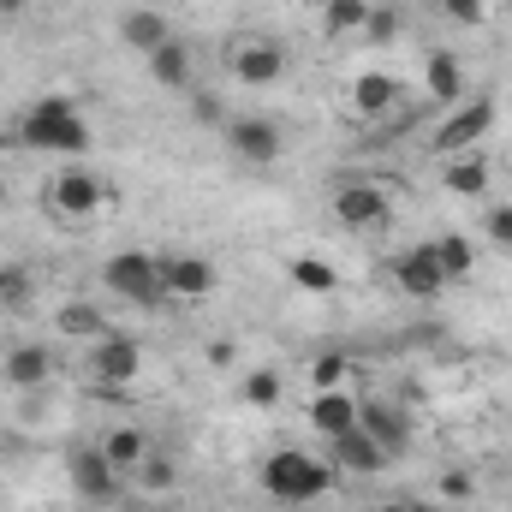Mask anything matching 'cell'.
Returning a JSON list of instances; mask_svg holds the SVG:
<instances>
[{
    "mask_svg": "<svg viewBox=\"0 0 512 512\" xmlns=\"http://www.w3.org/2000/svg\"><path fill=\"white\" fill-rule=\"evenodd\" d=\"M12 137H18V149L78 161V155L90 149V120H84V108H78V102H66V96H42V102H30V108L18 114Z\"/></svg>",
    "mask_w": 512,
    "mask_h": 512,
    "instance_id": "cell-1",
    "label": "cell"
},
{
    "mask_svg": "<svg viewBox=\"0 0 512 512\" xmlns=\"http://www.w3.org/2000/svg\"><path fill=\"white\" fill-rule=\"evenodd\" d=\"M262 489L274 501H286V507H304V501L334 495V465L316 459V453H304V447H280V453L262 459Z\"/></svg>",
    "mask_w": 512,
    "mask_h": 512,
    "instance_id": "cell-2",
    "label": "cell"
},
{
    "mask_svg": "<svg viewBox=\"0 0 512 512\" xmlns=\"http://www.w3.org/2000/svg\"><path fill=\"white\" fill-rule=\"evenodd\" d=\"M102 280L114 286V298H126V304H137V310H161V304H167L161 262H155L149 251H120V256H108Z\"/></svg>",
    "mask_w": 512,
    "mask_h": 512,
    "instance_id": "cell-3",
    "label": "cell"
},
{
    "mask_svg": "<svg viewBox=\"0 0 512 512\" xmlns=\"http://www.w3.org/2000/svg\"><path fill=\"white\" fill-rule=\"evenodd\" d=\"M221 66H227L239 84L262 90V84H274V78L286 72V48H280L274 36H262V30H239V36L221 48Z\"/></svg>",
    "mask_w": 512,
    "mask_h": 512,
    "instance_id": "cell-4",
    "label": "cell"
},
{
    "mask_svg": "<svg viewBox=\"0 0 512 512\" xmlns=\"http://www.w3.org/2000/svg\"><path fill=\"white\" fill-rule=\"evenodd\" d=\"M221 137H227V155L245 161V167H274L280 149H286V137H280V126L268 114H233L221 126Z\"/></svg>",
    "mask_w": 512,
    "mask_h": 512,
    "instance_id": "cell-5",
    "label": "cell"
},
{
    "mask_svg": "<svg viewBox=\"0 0 512 512\" xmlns=\"http://www.w3.org/2000/svg\"><path fill=\"white\" fill-rule=\"evenodd\" d=\"M102 203H108V185H102L96 173H84V167H60V173L48 179V209H54L60 221H96Z\"/></svg>",
    "mask_w": 512,
    "mask_h": 512,
    "instance_id": "cell-6",
    "label": "cell"
},
{
    "mask_svg": "<svg viewBox=\"0 0 512 512\" xmlns=\"http://www.w3.org/2000/svg\"><path fill=\"white\" fill-rule=\"evenodd\" d=\"M161 286H167V304H197V298H209L215 292V262L197 251H161Z\"/></svg>",
    "mask_w": 512,
    "mask_h": 512,
    "instance_id": "cell-7",
    "label": "cell"
},
{
    "mask_svg": "<svg viewBox=\"0 0 512 512\" xmlns=\"http://www.w3.org/2000/svg\"><path fill=\"white\" fill-rule=\"evenodd\" d=\"M358 429L382 447V453H405L411 447V417L393 405V399H382V393H358Z\"/></svg>",
    "mask_w": 512,
    "mask_h": 512,
    "instance_id": "cell-8",
    "label": "cell"
},
{
    "mask_svg": "<svg viewBox=\"0 0 512 512\" xmlns=\"http://www.w3.org/2000/svg\"><path fill=\"white\" fill-rule=\"evenodd\" d=\"M489 131H495V102H489V96H477V102L453 108V114L435 126V137H429V143H435L441 155H459V149H477Z\"/></svg>",
    "mask_w": 512,
    "mask_h": 512,
    "instance_id": "cell-9",
    "label": "cell"
},
{
    "mask_svg": "<svg viewBox=\"0 0 512 512\" xmlns=\"http://www.w3.org/2000/svg\"><path fill=\"white\" fill-rule=\"evenodd\" d=\"M66 471H72V489H78L90 507L120 501V471H114V459H108L102 447H78V453L66 459Z\"/></svg>",
    "mask_w": 512,
    "mask_h": 512,
    "instance_id": "cell-10",
    "label": "cell"
},
{
    "mask_svg": "<svg viewBox=\"0 0 512 512\" xmlns=\"http://www.w3.org/2000/svg\"><path fill=\"white\" fill-rule=\"evenodd\" d=\"M137 364H143V346L131 340V334H102V340H90V376L102 387H131L137 376Z\"/></svg>",
    "mask_w": 512,
    "mask_h": 512,
    "instance_id": "cell-11",
    "label": "cell"
},
{
    "mask_svg": "<svg viewBox=\"0 0 512 512\" xmlns=\"http://www.w3.org/2000/svg\"><path fill=\"white\" fill-rule=\"evenodd\" d=\"M334 221L352 227V233H376V227L393 221V203H387L382 185H346V191L334 197Z\"/></svg>",
    "mask_w": 512,
    "mask_h": 512,
    "instance_id": "cell-12",
    "label": "cell"
},
{
    "mask_svg": "<svg viewBox=\"0 0 512 512\" xmlns=\"http://www.w3.org/2000/svg\"><path fill=\"white\" fill-rule=\"evenodd\" d=\"M387 280H393L399 292H411V298H435V292H447V274H441V262L429 256V245L399 251L393 262H387Z\"/></svg>",
    "mask_w": 512,
    "mask_h": 512,
    "instance_id": "cell-13",
    "label": "cell"
},
{
    "mask_svg": "<svg viewBox=\"0 0 512 512\" xmlns=\"http://www.w3.org/2000/svg\"><path fill=\"white\" fill-rule=\"evenodd\" d=\"M399 102H405V90H399L393 72H364V78H352V90H346V108H352L358 120H387V114H399Z\"/></svg>",
    "mask_w": 512,
    "mask_h": 512,
    "instance_id": "cell-14",
    "label": "cell"
},
{
    "mask_svg": "<svg viewBox=\"0 0 512 512\" xmlns=\"http://www.w3.org/2000/svg\"><path fill=\"white\" fill-rule=\"evenodd\" d=\"M328 465L334 471H352V477H382L387 465H393V453H382L364 429H346V435L328 441Z\"/></svg>",
    "mask_w": 512,
    "mask_h": 512,
    "instance_id": "cell-15",
    "label": "cell"
},
{
    "mask_svg": "<svg viewBox=\"0 0 512 512\" xmlns=\"http://www.w3.org/2000/svg\"><path fill=\"white\" fill-rule=\"evenodd\" d=\"M143 66H149V78H155L161 90H191V84H197V48H191L185 36H167L155 54H143Z\"/></svg>",
    "mask_w": 512,
    "mask_h": 512,
    "instance_id": "cell-16",
    "label": "cell"
},
{
    "mask_svg": "<svg viewBox=\"0 0 512 512\" xmlns=\"http://www.w3.org/2000/svg\"><path fill=\"white\" fill-rule=\"evenodd\" d=\"M310 429H316L322 441L358 429V393H352V387H322V393L310 399Z\"/></svg>",
    "mask_w": 512,
    "mask_h": 512,
    "instance_id": "cell-17",
    "label": "cell"
},
{
    "mask_svg": "<svg viewBox=\"0 0 512 512\" xmlns=\"http://www.w3.org/2000/svg\"><path fill=\"white\" fill-rule=\"evenodd\" d=\"M167 36H179V30H173V18L161 6H131L126 18H120V42H126L131 54H155Z\"/></svg>",
    "mask_w": 512,
    "mask_h": 512,
    "instance_id": "cell-18",
    "label": "cell"
},
{
    "mask_svg": "<svg viewBox=\"0 0 512 512\" xmlns=\"http://www.w3.org/2000/svg\"><path fill=\"white\" fill-rule=\"evenodd\" d=\"M489 179H495V167H489L477 149H459V155L441 161V185H447L453 197H489Z\"/></svg>",
    "mask_w": 512,
    "mask_h": 512,
    "instance_id": "cell-19",
    "label": "cell"
},
{
    "mask_svg": "<svg viewBox=\"0 0 512 512\" xmlns=\"http://www.w3.org/2000/svg\"><path fill=\"white\" fill-rule=\"evenodd\" d=\"M0 376L12 387H42L54 376V352L48 346H36V340H24V346H12L6 358H0Z\"/></svg>",
    "mask_w": 512,
    "mask_h": 512,
    "instance_id": "cell-20",
    "label": "cell"
},
{
    "mask_svg": "<svg viewBox=\"0 0 512 512\" xmlns=\"http://www.w3.org/2000/svg\"><path fill=\"white\" fill-rule=\"evenodd\" d=\"M96 447H102V453L114 459V471H120V477H131V471L143 465V453H149L155 441H149L143 429H131V423H120V429H108V435H102Z\"/></svg>",
    "mask_w": 512,
    "mask_h": 512,
    "instance_id": "cell-21",
    "label": "cell"
},
{
    "mask_svg": "<svg viewBox=\"0 0 512 512\" xmlns=\"http://www.w3.org/2000/svg\"><path fill=\"white\" fill-rule=\"evenodd\" d=\"M423 78H429V96H435V102H459V90H465V60H459V54H429V60H423Z\"/></svg>",
    "mask_w": 512,
    "mask_h": 512,
    "instance_id": "cell-22",
    "label": "cell"
},
{
    "mask_svg": "<svg viewBox=\"0 0 512 512\" xmlns=\"http://www.w3.org/2000/svg\"><path fill=\"white\" fill-rule=\"evenodd\" d=\"M131 483H137L143 495H167V489L179 483V459H173L167 447H149V453H143V465L131 471Z\"/></svg>",
    "mask_w": 512,
    "mask_h": 512,
    "instance_id": "cell-23",
    "label": "cell"
},
{
    "mask_svg": "<svg viewBox=\"0 0 512 512\" xmlns=\"http://www.w3.org/2000/svg\"><path fill=\"white\" fill-rule=\"evenodd\" d=\"M429 256L441 262L447 280H465V274L477 268V245H471L465 233H441V239H429Z\"/></svg>",
    "mask_w": 512,
    "mask_h": 512,
    "instance_id": "cell-24",
    "label": "cell"
},
{
    "mask_svg": "<svg viewBox=\"0 0 512 512\" xmlns=\"http://www.w3.org/2000/svg\"><path fill=\"white\" fill-rule=\"evenodd\" d=\"M54 322H60V334H66V340H102V334H108V316H102V310H96L90 298L66 304V310H60Z\"/></svg>",
    "mask_w": 512,
    "mask_h": 512,
    "instance_id": "cell-25",
    "label": "cell"
},
{
    "mask_svg": "<svg viewBox=\"0 0 512 512\" xmlns=\"http://www.w3.org/2000/svg\"><path fill=\"white\" fill-rule=\"evenodd\" d=\"M364 18H370V0H328L322 6V30L328 36H364Z\"/></svg>",
    "mask_w": 512,
    "mask_h": 512,
    "instance_id": "cell-26",
    "label": "cell"
},
{
    "mask_svg": "<svg viewBox=\"0 0 512 512\" xmlns=\"http://www.w3.org/2000/svg\"><path fill=\"white\" fill-rule=\"evenodd\" d=\"M286 274H292V286H304V292H334V268H328L322 256H292Z\"/></svg>",
    "mask_w": 512,
    "mask_h": 512,
    "instance_id": "cell-27",
    "label": "cell"
},
{
    "mask_svg": "<svg viewBox=\"0 0 512 512\" xmlns=\"http://www.w3.org/2000/svg\"><path fill=\"white\" fill-rule=\"evenodd\" d=\"M30 292H36L30 268H18V262H0V310H24V304H30Z\"/></svg>",
    "mask_w": 512,
    "mask_h": 512,
    "instance_id": "cell-28",
    "label": "cell"
},
{
    "mask_svg": "<svg viewBox=\"0 0 512 512\" xmlns=\"http://www.w3.org/2000/svg\"><path fill=\"white\" fill-rule=\"evenodd\" d=\"M239 393H245V405H256V411H268V405H280V393H286V382H280V370H251Z\"/></svg>",
    "mask_w": 512,
    "mask_h": 512,
    "instance_id": "cell-29",
    "label": "cell"
},
{
    "mask_svg": "<svg viewBox=\"0 0 512 512\" xmlns=\"http://www.w3.org/2000/svg\"><path fill=\"white\" fill-rule=\"evenodd\" d=\"M483 233H489L495 251H512V197H495V203L483 209Z\"/></svg>",
    "mask_w": 512,
    "mask_h": 512,
    "instance_id": "cell-30",
    "label": "cell"
},
{
    "mask_svg": "<svg viewBox=\"0 0 512 512\" xmlns=\"http://www.w3.org/2000/svg\"><path fill=\"white\" fill-rule=\"evenodd\" d=\"M346 376H352V358H340V352L316 358V370H310V382H316V393H322V387H340Z\"/></svg>",
    "mask_w": 512,
    "mask_h": 512,
    "instance_id": "cell-31",
    "label": "cell"
},
{
    "mask_svg": "<svg viewBox=\"0 0 512 512\" xmlns=\"http://www.w3.org/2000/svg\"><path fill=\"white\" fill-rule=\"evenodd\" d=\"M447 501H471L477 495V483H471V471H441V483H435Z\"/></svg>",
    "mask_w": 512,
    "mask_h": 512,
    "instance_id": "cell-32",
    "label": "cell"
},
{
    "mask_svg": "<svg viewBox=\"0 0 512 512\" xmlns=\"http://www.w3.org/2000/svg\"><path fill=\"white\" fill-rule=\"evenodd\" d=\"M441 18H453V24H483V18H489V6H483V0H447V6H441Z\"/></svg>",
    "mask_w": 512,
    "mask_h": 512,
    "instance_id": "cell-33",
    "label": "cell"
},
{
    "mask_svg": "<svg viewBox=\"0 0 512 512\" xmlns=\"http://www.w3.org/2000/svg\"><path fill=\"white\" fill-rule=\"evenodd\" d=\"M191 120H197V126H227V108H221L215 96H197V102H191Z\"/></svg>",
    "mask_w": 512,
    "mask_h": 512,
    "instance_id": "cell-34",
    "label": "cell"
},
{
    "mask_svg": "<svg viewBox=\"0 0 512 512\" xmlns=\"http://www.w3.org/2000/svg\"><path fill=\"white\" fill-rule=\"evenodd\" d=\"M233 352H239L233 340H209V364H221V370H227V364H233Z\"/></svg>",
    "mask_w": 512,
    "mask_h": 512,
    "instance_id": "cell-35",
    "label": "cell"
},
{
    "mask_svg": "<svg viewBox=\"0 0 512 512\" xmlns=\"http://www.w3.org/2000/svg\"><path fill=\"white\" fill-rule=\"evenodd\" d=\"M30 12V0H0V24H12V18H24Z\"/></svg>",
    "mask_w": 512,
    "mask_h": 512,
    "instance_id": "cell-36",
    "label": "cell"
},
{
    "mask_svg": "<svg viewBox=\"0 0 512 512\" xmlns=\"http://www.w3.org/2000/svg\"><path fill=\"white\" fill-rule=\"evenodd\" d=\"M382 512H441V507H429V501H387Z\"/></svg>",
    "mask_w": 512,
    "mask_h": 512,
    "instance_id": "cell-37",
    "label": "cell"
},
{
    "mask_svg": "<svg viewBox=\"0 0 512 512\" xmlns=\"http://www.w3.org/2000/svg\"><path fill=\"white\" fill-rule=\"evenodd\" d=\"M114 512H161V507H149V501H114Z\"/></svg>",
    "mask_w": 512,
    "mask_h": 512,
    "instance_id": "cell-38",
    "label": "cell"
},
{
    "mask_svg": "<svg viewBox=\"0 0 512 512\" xmlns=\"http://www.w3.org/2000/svg\"><path fill=\"white\" fill-rule=\"evenodd\" d=\"M423 6H429V12H441V6H447V0H423Z\"/></svg>",
    "mask_w": 512,
    "mask_h": 512,
    "instance_id": "cell-39",
    "label": "cell"
},
{
    "mask_svg": "<svg viewBox=\"0 0 512 512\" xmlns=\"http://www.w3.org/2000/svg\"><path fill=\"white\" fill-rule=\"evenodd\" d=\"M0 209H6V179H0Z\"/></svg>",
    "mask_w": 512,
    "mask_h": 512,
    "instance_id": "cell-40",
    "label": "cell"
}]
</instances>
